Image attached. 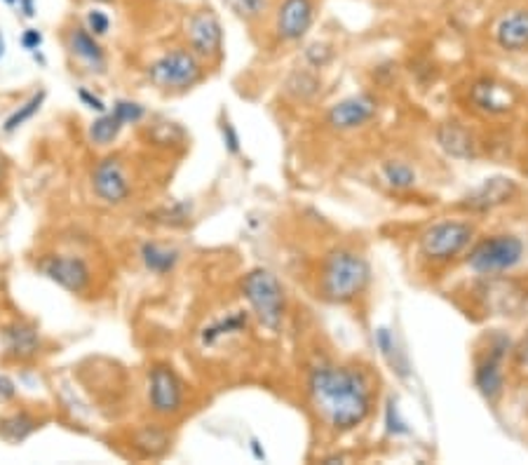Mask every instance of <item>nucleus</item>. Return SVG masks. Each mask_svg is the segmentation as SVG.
I'll return each mask as SVG.
<instances>
[{
  "instance_id": "30",
  "label": "nucleus",
  "mask_w": 528,
  "mask_h": 465,
  "mask_svg": "<svg viewBox=\"0 0 528 465\" xmlns=\"http://www.w3.org/2000/svg\"><path fill=\"white\" fill-rule=\"evenodd\" d=\"M114 114L123 120V125H130V123H139L143 118V106L137 102H115Z\"/></svg>"
},
{
  "instance_id": "21",
  "label": "nucleus",
  "mask_w": 528,
  "mask_h": 465,
  "mask_svg": "<svg viewBox=\"0 0 528 465\" xmlns=\"http://www.w3.org/2000/svg\"><path fill=\"white\" fill-rule=\"evenodd\" d=\"M242 329H247V313H231L228 317H223V320H219V323L214 324H209V327L202 332V343H205V346H212V343H216L221 336L238 334Z\"/></svg>"
},
{
  "instance_id": "31",
  "label": "nucleus",
  "mask_w": 528,
  "mask_h": 465,
  "mask_svg": "<svg viewBox=\"0 0 528 465\" xmlns=\"http://www.w3.org/2000/svg\"><path fill=\"white\" fill-rule=\"evenodd\" d=\"M332 57H333L332 48L324 45V42H314V45H310V48L305 50V59L310 61L313 68H322V66L332 61Z\"/></svg>"
},
{
  "instance_id": "27",
  "label": "nucleus",
  "mask_w": 528,
  "mask_h": 465,
  "mask_svg": "<svg viewBox=\"0 0 528 465\" xmlns=\"http://www.w3.org/2000/svg\"><path fill=\"white\" fill-rule=\"evenodd\" d=\"M223 5L235 17L244 19V22H256V19H261L268 13L270 0H223Z\"/></svg>"
},
{
  "instance_id": "13",
  "label": "nucleus",
  "mask_w": 528,
  "mask_h": 465,
  "mask_svg": "<svg viewBox=\"0 0 528 465\" xmlns=\"http://www.w3.org/2000/svg\"><path fill=\"white\" fill-rule=\"evenodd\" d=\"M507 341L500 339L498 346H493L488 355L479 362L475 371V386L488 402L498 400V395L503 393L505 378H503V355L507 351Z\"/></svg>"
},
{
  "instance_id": "25",
  "label": "nucleus",
  "mask_w": 528,
  "mask_h": 465,
  "mask_svg": "<svg viewBox=\"0 0 528 465\" xmlns=\"http://www.w3.org/2000/svg\"><path fill=\"white\" fill-rule=\"evenodd\" d=\"M317 90H320V80H317V76L310 71L291 73L289 80H287V92L296 96V99H301V102L313 99V96L317 95Z\"/></svg>"
},
{
  "instance_id": "22",
  "label": "nucleus",
  "mask_w": 528,
  "mask_h": 465,
  "mask_svg": "<svg viewBox=\"0 0 528 465\" xmlns=\"http://www.w3.org/2000/svg\"><path fill=\"white\" fill-rule=\"evenodd\" d=\"M36 428L38 424L33 418L26 416V414H17V416H10L5 418V421H0V437L17 444V442L26 440Z\"/></svg>"
},
{
  "instance_id": "9",
  "label": "nucleus",
  "mask_w": 528,
  "mask_h": 465,
  "mask_svg": "<svg viewBox=\"0 0 528 465\" xmlns=\"http://www.w3.org/2000/svg\"><path fill=\"white\" fill-rule=\"evenodd\" d=\"M378 111V102L371 95L348 96L343 102L333 104L327 114V123L339 132H350L367 125Z\"/></svg>"
},
{
  "instance_id": "2",
  "label": "nucleus",
  "mask_w": 528,
  "mask_h": 465,
  "mask_svg": "<svg viewBox=\"0 0 528 465\" xmlns=\"http://www.w3.org/2000/svg\"><path fill=\"white\" fill-rule=\"evenodd\" d=\"M371 269L367 259L352 250H333L322 266L320 292L332 304H350L367 289Z\"/></svg>"
},
{
  "instance_id": "36",
  "label": "nucleus",
  "mask_w": 528,
  "mask_h": 465,
  "mask_svg": "<svg viewBox=\"0 0 528 465\" xmlns=\"http://www.w3.org/2000/svg\"><path fill=\"white\" fill-rule=\"evenodd\" d=\"M387 430L395 433V435L406 433V424H402V421L397 418V409H395V405H390V409H387Z\"/></svg>"
},
{
  "instance_id": "7",
  "label": "nucleus",
  "mask_w": 528,
  "mask_h": 465,
  "mask_svg": "<svg viewBox=\"0 0 528 465\" xmlns=\"http://www.w3.org/2000/svg\"><path fill=\"white\" fill-rule=\"evenodd\" d=\"M190 52L202 59H219L223 50V29L212 10H197L188 17L186 24Z\"/></svg>"
},
{
  "instance_id": "4",
  "label": "nucleus",
  "mask_w": 528,
  "mask_h": 465,
  "mask_svg": "<svg viewBox=\"0 0 528 465\" xmlns=\"http://www.w3.org/2000/svg\"><path fill=\"white\" fill-rule=\"evenodd\" d=\"M523 259V242L516 235H493L477 242L468 254V269L477 275L512 270Z\"/></svg>"
},
{
  "instance_id": "6",
  "label": "nucleus",
  "mask_w": 528,
  "mask_h": 465,
  "mask_svg": "<svg viewBox=\"0 0 528 465\" xmlns=\"http://www.w3.org/2000/svg\"><path fill=\"white\" fill-rule=\"evenodd\" d=\"M475 238V228L465 221H440L421 235V254L428 261L446 263L456 259Z\"/></svg>"
},
{
  "instance_id": "42",
  "label": "nucleus",
  "mask_w": 528,
  "mask_h": 465,
  "mask_svg": "<svg viewBox=\"0 0 528 465\" xmlns=\"http://www.w3.org/2000/svg\"><path fill=\"white\" fill-rule=\"evenodd\" d=\"M95 3H114V0H95Z\"/></svg>"
},
{
  "instance_id": "23",
  "label": "nucleus",
  "mask_w": 528,
  "mask_h": 465,
  "mask_svg": "<svg viewBox=\"0 0 528 465\" xmlns=\"http://www.w3.org/2000/svg\"><path fill=\"white\" fill-rule=\"evenodd\" d=\"M123 127H125L123 125V120L115 114L101 115V118H96L95 123H92V127H89V139L95 143H99V146H108V143L118 137Z\"/></svg>"
},
{
  "instance_id": "20",
  "label": "nucleus",
  "mask_w": 528,
  "mask_h": 465,
  "mask_svg": "<svg viewBox=\"0 0 528 465\" xmlns=\"http://www.w3.org/2000/svg\"><path fill=\"white\" fill-rule=\"evenodd\" d=\"M141 259L150 273L165 275L177 266L178 251L165 250V247H160L158 242H146V245L141 247Z\"/></svg>"
},
{
  "instance_id": "1",
  "label": "nucleus",
  "mask_w": 528,
  "mask_h": 465,
  "mask_svg": "<svg viewBox=\"0 0 528 465\" xmlns=\"http://www.w3.org/2000/svg\"><path fill=\"white\" fill-rule=\"evenodd\" d=\"M308 393L314 412L336 433L360 428L374 406L371 383L362 371L352 367H314L308 378Z\"/></svg>"
},
{
  "instance_id": "35",
  "label": "nucleus",
  "mask_w": 528,
  "mask_h": 465,
  "mask_svg": "<svg viewBox=\"0 0 528 465\" xmlns=\"http://www.w3.org/2000/svg\"><path fill=\"white\" fill-rule=\"evenodd\" d=\"M77 96H80V102L85 104V106L87 108H92V111H99V114H104V111H106V104L101 102L99 96H95V95H89L87 90H77Z\"/></svg>"
},
{
  "instance_id": "40",
  "label": "nucleus",
  "mask_w": 528,
  "mask_h": 465,
  "mask_svg": "<svg viewBox=\"0 0 528 465\" xmlns=\"http://www.w3.org/2000/svg\"><path fill=\"white\" fill-rule=\"evenodd\" d=\"M3 54H5V41H3V33H0V59H3Z\"/></svg>"
},
{
  "instance_id": "17",
  "label": "nucleus",
  "mask_w": 528,
  "mask_h": 465,
  "mask_svg": "<svg viewBox=\"0 0 528 465\" xmlns=\"http://www.w3.org/2000/svg\"><path fill=\"white\" fill-rule=\"evenodd\" d=\"M437 143L446 155L458 158V160H469L477 155V141L475 137L469 134V130H465L460 123L451 120V123H442L437 127Z\"/></svg>"
},
{
  "instance_id": "18",
  "label": "nucleus",
  "mask_w": 528,
  "mask_h": 465,
  "mask_svg": "<svg viewBox=\"0 0 528 465\" xmlns=\"http://www.w3.org/2000/svg\"><path fill=\"white\" fill-rule=\"evenodd\" d=\"M68 50L76 54L77 59L85 61L89 68H96V71H104L106 68V54L104 48L99 45L95 33H89L87 26H73L68 31Z\"/></svg>"
},
{
  "instance_id": "10",
  "label": "nucleus",
  "mask_w": 528,
  "mask_h": 465,
  "mask_svg": "<svg viewBox=\"0 0 528 465\" xmlns=\"http://www.w3.org/2000/svg\"><path fill=\"white\" fill-rule=\"evenodd\" d=\"M314 22L313 0H282L278 7L275 29L285 42L301 41Z\"/></svg>"
},
{
  "instance_id": "38",
  "label": "nucleus",
  "mask_w": 528,
  "mask_h": 465,
  "mask_svg": "<svg viewBox=\"0 0 528 465\" xmlns=\"http://www.w3.org/2000/svg\"><path fill=\"white\" fill-rule=\"evenodd\" d=\"M17 395V388H14V383L7 378V376H0V400H10V397H14Z\"/></svg>"
},
{
  "instance_id": "19",
  "label": "nucleus",
  "mask_w": 528,
  "mask_h": 465,
  "mask_svg": "<svg viewBox=\"0 0 528 465\" xmlns=\"http://www.w3.org/2000/svg\"><path fill=\"white\" fill-rule=\"evenodd\" d=\"M3 343H5V352L10 358L26 360L33 358L38 352V332L31 324H10L3 332Z\"/></svg>"
},
{
  "instance_id": "11",
  "label": "nucleus",
  "mask_w": 528,
  "mask_h": 465,
  "mask_svg": "<svg viewBox=\"0 0 528 465\" xmlns=\"http://www.w3.org/2000/svg\"><path fill=\"white\" fill-rule=\"evenodd\" d=\"M92 184H95V193L108 205H118L127 200L130 196V181L115 158H106L96 165L95 174H92Z\"/></svg>"
},
{
  "instance_id": "16",
  "label": "nucleus",
  "mask_w": 528,
  "mask_h": 465,
  "mask_svg": "<svg viewBox=\"0 0 528 465\" xmlns=\"http://www.w3.org/2000/svg\"><path fill=\"white\" fill-rule=\"evenodd\" d=\"M496 42L505 52H522L528 48V10H510L496 24Z\"/></svg>"
},
{
  "instance_id": "15",
  "label": "nucleus",
  "mask_w": 528,
  "mask_h": 465,
  "mask_svg": "<svg viewBox=\"0 0 528 465\" xmlns=\"http://www.w3.org/2000/svg\"><path fill=\"white\" fill-rule=\"evenodd\" d=\"M469 102L477 111L488 115L507 114L514 104V92L507 87V85L498 83V80H491V78H484L479 83L472 85L469 90Z\"/></svg>"
},
{
  "instance_id": "8",
  "label": "nucleus",
  "mask_w": 528,
  "mask_h": 465,
  "mask_svg": "<svg viewBox=\"0 0 528 465\" xmlns=\"http://www.w3.org/2000/svg\"><path fill=\"white\" fill-rule=\"evenodd\" d=\"M149 400L150 406H153V412L160 414V416H169V414H177L181 409V402H184L181 381H178L177 374L169 367H165V364H158L150 371Z\"/></svg>"
},
{
  "instance_id": "26",
  "label": "nucleus",
  "mask_w": 528,
  "mask_h": 465,
  "mask_svg": "<svg viewBox=\"0 0 528 465\" xmlns=\"http://www.w3.org/2000/svg\"><path fill=\"white\" fill-rule=\"evenodd\" d=\"M383 179L387 181V186H392L395 191H406L415 184V172L406 165V162L390 160L383 165Z\"/></svg>"
},
{
  "instance_id": "12",
  "label": "nucleus",
  "mask_w": 528,
  "mask_h": 465,
  "mask_svg": "<svg viewBox=\"0 0 528 465\" xmlns=\"http://www.w3.org/2000/svg\"><path fill=\"white\" fill-rule=\"evenodd\" d=\"M41 270L71 294H80L89 282V269L83 259L76 257H48L41 263Z\"/></svg>"
},
{
  "instance_id": "14",
  "label": "nucleus",
  "mask_w": 528,
  "mask_h": 465,
  "mask_svg": "<svg viewBox=\"0 0 528 465\" xmlns=\"http://www.w3.org/2000/svg\"><path fill=\"white\" fill-rule=\"evenodd\" d=\"M514 193V181L507 179V177H493V179H487L481 186H477L475 191L460 203V207L469 209V212H488V209L510 203Z\"/></svg>"
},
{
  "instance_id": "41",
  "label": "nucleus",
  "mask_w": 528,
  "mask_h": 465,
  "mask_svg": "<svg viewBox=\"0 0 528 465\" xmlns=\"http://www.w3.org/2000/svg\"><path fill=\"white\" fill-rule=\"evenodd\" d=\"M3 3H5V5H10V7L17 5V0H3Z\"/></svg>"
},
{
  "instance_id": "33",
  "label": "nucleus",
  "mask_w": 528,
  "mask_h": 465,
  "mask_svg": "<svg viewBox=\"0 0 528 465\" xmlns=\"http://www.w3.org/2000/svg\"><path fill=\"white\" fill-rule=\"evenodd\" d=\"M221 132H223V143H226L228 153L238 155L240 153V137H238V132H235V127H232L231 123H223V125H221Z\"/></svg>"
},
{
  "instance_id": "3",
  "label": "nucleus",
  "mask_w": 528,
  "mask_h": 465,
  "mask_svg": "<svg viewBox=\"0 0 528 465\" xmlns=\"http://www.w3.org/2000/svg\"><path fill=\"white\" fill-rule=\"evenodd\" d=\"M242 294L250 301L259 323L270 332H278L285 320V289L278 275L266 269L251 270L242 280Z\"/></svg>"
},
{
  "instance_id": "39",
  "label": "nucleus",
  "mask_w": 528,
  "mask_h": 465,
  "mask_svg": "<svg viewBox=\"0 0 528 465\" xmlns=\"http://www.w3.org/2000/svg\"><path fill=\"white\" fill-rule=\"evenodd\" d=\"M19 13L24 14L26 19L36 17V0H17Z\"/></svg>"
},
{
  "instance_id": "28",
  "label": "nucleus",
  "mask_w": 528,
  "mask_h": 465,
  "mask_svg": "<svg viewBox=\"0 0 528 465\" xmlns=\"http://www.w3.org/2000/svg\"><path fill=\"white\" fill-rule=\"evenodd\" d=\"M42 102H45V90L36 92V95L31 96V99L24 104V106L17 108V111H14V114L5 120V127H3V130H5V132L19 130V127L24 125L26 120H31L33 115L38 114V111H41Z\"/></svg>"
},
{
  "instance_id": "32",
  "label": "nucleus",
  "mask_w": 528,
  "mask_h": 465,
  "mask_svg": "<svg viewBox=\"0 0 528 465\" xmlns=\"http://www.w3.org/2000/svg\"><path fill=\"white\" fill-rule=\"evenodd\" d=\"M376 346L380 348V352L386 355L390 362H395V355H397V346H395V339H392L390 329L380 327L378 332H376Z\"/></svg>"
},
{
  "instance_id": "5",
  "label": "nucleus",
  "mask_w": 528,
  "mask_h": 465,
  "mask_svg": "<svg viewBox=\"0 0 528 465\" xmlns=\"http://www.w3.org/2000/svg\"><path fill=\"white\" fill-rule=\"evenodd\" d=\"M202 78V66L190 50L177 48L149 66V80L165 92L188 90Z\"/></svg>"
},
{
  "instance_id": "24",
  "label": "nucleus",
  "mask_w": 528,
  "mask_h": 465,
  "mask_svg": "<svg viewBox=\"0 0 528 465\" xmlns=\"http://www.w3.org/2000/svg\"><path fill=\"white\" fill-rule=\"evenodd\" d=\"M137 447L146 456H160L169 447V437H167L165 430L155 428V425H146V428L137 433Z\"/></svg>"
},
{
  "instance_id": "29",
  "label": "nucleus",
  "mask_w": 528,
  "mask_h": 465,
  "mask_svg": "<svg viewBox=\"0 0 528 465\" xmlns=\"http://www.w3.org/2000/svg\"><path fill=\"white\" fill-rule=\"evenodd\" d=\"M85 26H87L89 33H95L96 38L106 36L108 31H111V17H108L104 10H99V7H92L87 13V19H85Z\"/></svg>"
},
{
  "instance_id": "37",
  "label": "nucleus",
  "mask_w": 528,
  "mask_h": 465,
  "mask_svg": "<svg viewBox=\"0 0 528 465\" xmlns=\"http://www.w3.org/2000/svg\"><path fill=\"white\" fill-rule=\"evenodd\" d=\"M516 364H519V369L523 371V374H528V334L523 336L522 343L516 346Z\"/></svg>"
},
{
  "instance_id": "34",
  "label": "nucleus",
  "mask_w": 528,
  "mask_h": 465,
  "mask_svg": "<svg viewBox=\"0 0 528 465\" xmlns=\"http://www.w3.org/2000/svg\"><path fill=\"white\" fill-rule=\"evenodd\" d=\"M22 45H24L29 52H36L42 45V33L38 29H26L24 36H22Z\"/></svg>"
}]
</instances>
